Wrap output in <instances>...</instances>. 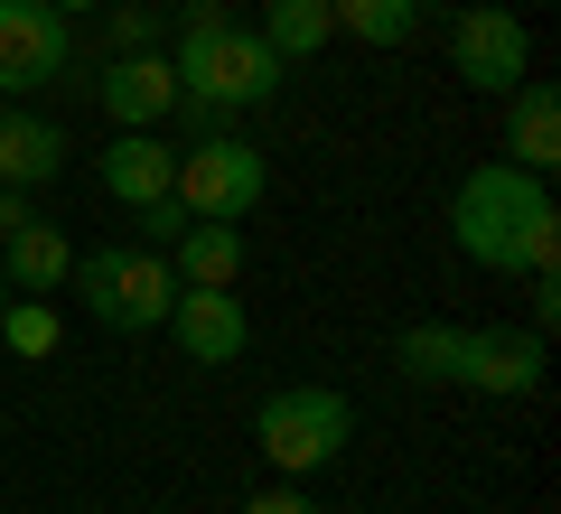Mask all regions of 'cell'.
Segmentation results:
<instances>
[{"instance_id": "obj_1", "label": "cell", "mask_w": 561, "mask_h": 514, "mask_svg": "<svg viewBox=\"0 0 561 514\" xmlns=\"http://www.w3.org/2000/svg\"><path fill=\"white\" fill-rule=\"evenodd\" d=\"M449 235H459V253L478 262V272H542V262L561 253V216H552V187L534 179V169H515V159H486V169H468L459 197H449Z\"/></svg>"}, {"instance_id": "obj_2", "label": "cell", "mask_w": 561, "mask_h": 514, "mask_svg": "<svg viewBox=\"0 0 561 514\" xmlns=\"http://www.w3.org/2000/svg\"><path fill=\"white\" fill-rule=\"evenodd\" d=\"M169 76H179V113L197 122V140L216 132L225 113H253V103L280 94V57L262 28H234V20H206V28H179L169 47Z\"/></svg>"}, {"instance_id": "obj_3", "label": "cell", "mask_w": 561, "mask_h": 514, "mask_svg": "<svg viewBox=\"0 0 561 514\" xmlns=\"http://www.w3.org/2000/svg\"><path fill=\"white\" fill-rule=\"evenodd\" d=\"M253 439H262V458H272L280 477H319L328 458H346V439H356V402H346L337 384H280V393H262Z\"/></svg>"}, {"instance_id": "obj_4", "label": "cell", "mask_w": 561, "mask_h": 514, "mask_svg": "<svg viewBox=\"0 0 561 514\" xmlns=\"http://www.w3.org/2000/svg\"><path fill=\"white\" fill-rule=\"evenodd\" d=\"M76 299L103 318L113 336H150L169 318V299H179V272H169V253H150V243H113V253H84L76 272Z\"/></svg>"}, {"instance_id": "obj_5", "label": "cell", "mask_w": 561, "mask_h": 514, "mask_svg": "<svg viewBox=\"0 0 561 514\" xmlns=\"http://www.w3.org/2000/svg\"><path fill=\"white\" fill-rule=\"evenodd\" d=\"M262 187H272V169H262V150L243 132H206L197 150H179V187L169 197L187 206V216H216V225H243L262 206Z\"/></svg>"}, {"instance_id": "obj_6", "label": "cell", "mask_w": 561, "mask_h": 514, "mask_svg": "<svg viewBox=\"0 0 561 514\" xmlns=\"http://www.w3.org/2000/svg\"><path fill=\"white\" fill-rule=\"evenodd\" d=\"M449 66H459L478 94H515V84L534 76V38H524V20L505 0H478V10L449 20Z\"/></svg>"}, {"instance_id": "obj_7", "label": "cell", "mask_w": 561, "mask_h": 514, "mask_svg": "<svg viewBox=\"0 0 561 514\" xmlns=\"http://www.w3.org/2000/svg\"><path fill=\"white\" fill-rule=\"evenodd\" d=\"M76 66V28L47 0H0V94H38Z\"/></svg>"}, {"instance_id": "obj_8", "label": "cell", "mask_w": 561, "mask_h": 514, "mask_svg": "<svg viewBox=\"0 0 561 514\" xmlns=\"http://www.w3.org/2000/svg\"><path fill=\"white\" fill-rule=\"evenodd\" d=\"M84 84H94V103H103V122H113V132H160V122L179 113V76H169L160 47L113 57L103 76H84Z\"/></svg>"}, {"instance_id": "obj_9", "label": "cell", "mask_w": 561, "mask_h": 514, "mask_svg": "<svg viewBox=\"0 0 561 514\" xmlns=\"http://www.w3.org/2000/svg\"><path fill=\"white\" fill-rule=\"evenodd\" d=\"M160 328L179 336V356H187V365H234L243 346H253V318H243V299H234V290H197V281H179V299H169Z\"/></svg>"}, {"instance_id": "obj_10", "label": "cell", "mask_w": 561, "mask_h": 514, "mask_svg": "<svg viewBox=\"0 0 561 514\" xmlns=\"http://www.w3.org/2000/svg\"><path fill=\"white\" fill-rule=\"evenodd\" d=\"M459 384H468V393H496V402L542 393V336L534 328H468Z\"/></svg>"}, {"instance_id": "obj_11", "label": "cell", "mask_w": 561, "mask_h": 514, "mask_svg": "<svg viewBox=\"0 0 561 514\" xmlns=\"http://www.w3.org/2000/svg\"><path fill=\"white\" fill-rule=\"evenodd\" d=\"M94 179H103L113 206H160L169 187H179V150H169L160 132H113L103 159H94Z\"/></svg>"}, {"instance_id": "obj_12", "label": "cell", "mask_w": 561, "mask_h": 514, "mask_svg": "<svg viewBox=\"0 0 561 514\" xmlns=\"http://www.w3.org/2000/svg\"><path fill=\"white\" fill-rule=\"evenodd\" d=\"M505 159L534 169V179H552V169H561V94L542 76H524L515 94H505Z\"/></svg>"}, {"instance_id": "obj_13", "label": "cell", "mask_w": 561, "mask_h": 514, "mask_svg": "<svg viewBox=\"0 0 561 514\" xmlns=\"http://www.w3.org/2000/svg\"><path fill=\"white\" fill-rule=\"evenodd\" d=\"M0 272H10V290H20V299H57V281L76 272V243H66V225L28 216L20 235H0Z\"/></svg>"}, {"instance_id": "obj_14", "label": "cell", "mask_w": 561, "mask_h": 514, "mask_svg": "<svg viewBox=\"0 0 561 514\" xmlns=\"http://www.w3.org/2000/svg\"><path fill=\"white\" fill-rule=\"evenodd\" d=\"M66 169V132L47 113H0V187H47Z\"/></svg>"}, {"instance_id": "obj_15", "label": "cell", "mask_w": 561, "mask_h": 514, "mask_svg": "<svg viewBox=\"0 0 561 514\" xmlns=\"http://www.w3.org/2000/svg\"><path fill=\"white\" fill-rule=\"evenodd\" d=\"M169 253H179L169 272L197 281V290H234V281H243V235H234V225H216V216H187Z\"/></svg>"}, {"instance_id": "obj_16", "label": "cell", "mask_w": 561, "mask_h": 514, "mask_svg": "<svg viewBox=\"0 0 561 514\" xmlns=\"http://www.w3.org/2000/svg\"><path fill=\"white\" fill-rule=\"evenodd\" d=\"M262 38H272V57H319L337 38V10L328 0H262Z\"/></svg>"}, {"instance_id": "obj_17", "label": "cell", "mask_w": 561, "mask_h": 514, "mask_svg": "<svg viewBox=\"0 0 561 514\" xmlns=\"http://www.w3.org/2000/svg\"><path fill=\"white\" fill-rule=\"evenodd\" d=\"M459 346H468V328H440V318H431V328H402V375L412 384H459Z\"/></svg>"}, {"instance_id": "obj_18", "label": "cell", "mask_w": 561, "mask_h": 514, "mask_svg": "<svg viewBox=\"0 0 561 514\" xmlns=\"http://www.w3.org/2000/svg\"><path fill=\"white\" fill-rule=\"evenodd\" d=\"M337 10V28H356L365 47H412L421 28V0H328Z\"/></svg>"}, {"instance_id": "obj_19", "label": "cell", "mask_w": 561, "mask_h": 514, "mask_svg": "<svg viewBox=\"0 0 561 514\" xmlns=\"http://www.w3.org/2000/svg\"><path fill=\"white\" fill-rule=\"evenodd\" d=\"M57 336H66V318H57V299H0V346L10 356H57Z\"/></svg>"}, {"instance_id": "obj_20", "label": "cell", "mask_w": 561, "mask_h": 514, "mask_svg": "<svg viewBox=\"0 0 561 514\" xmlns=\"http://www.w3.org/2000/svg\"><path fill=\"white\" fill-rule=\"evenodd\" d=\"M103 28H113V57L160 47V10H140V0H103Z\"/></svg>"}, {"instance_id": "obj_21", "label": "cell", "mask_w": 561, "mask_h": 514, "mask_svg": "<svg viewBox=\"0 0 561 514\" xmlns=\"http://www.w3.org/2000/svg\"><path fill=\"white\" fill-rule=\"evenodd\" d=\"M131 216H140V243H150V253H169V243H179V225H187V206L160 197V206H131Z\"/></svg>"}, {"instance_id": "obj_22", "label": "cell", "mask_w": 561, "mask_h": 514, "mask_svg": "<svg viewBox=\"0 0 561 514\" xmlns=\"http://www.w3.org/2000/svg\"><path fill=\"white\" fill-rule=\"evenodd\" d=\"M524 290H534V336H542V328L561 318V281H552V262H542V272H524Z\"/></svg>"}, {"instance_id": "obj_23", "label": "cell", "mask_w": 561, "mask_h": 514, "mask_svg": "<svg viewBox=\"0 0 561 514\" xmlns=\"http://www.w3.org/2000/svg\"><path fill=\"white\" fill-rule=\"evenodd\" d=\"M243 514H319V505H309L300 487H262V495H253V505H243Z\"/></svg>"}, {"instance_id": "obj_24", "label": "cell", "mask_w": 561, "mask_h": 514, "mask_svg": "<svg viewBox=\"0 0 561 514\" xmlns=\"http://www.w3.org/2000/svg\"><path fill=\"white\" fill-rule=\"evenodd\" d=\"M28 216H38V206H28V187H0V235H20Z\"/></svg>"}, {"instance_id": "obj_25", "label": "cell", "mask_w": 561, "mask_h": 514, "mask_svg": "<svg viewBox=\"0 0 561 514\" xmlns=\"http://www.w3.org/2000/svg\"><path fill=\"white\" fill-rule=\"evenodd\" d=\"M47 10H57V20H76V10H103V0H47Z\"/></svg>"}, {"instance_id": "obj_26", "label": "cell", "mask_w": 561, "mask_h": 514, "mask_svg": "<svg viewBox=\"0 0 561 514\" xmlns=\"http://www.w3.org/2000/svg\"><path fill=\"white\" fill-rule=\"evenodd\" d=\"M0 299H10V272H0Z\"/></svg>"}]
</instances>
